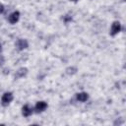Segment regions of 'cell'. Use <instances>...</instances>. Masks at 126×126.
<instances>
[{
  "mask_svg": "<svg viewBox=\"0 0 126 126\" xmlns=\"http://www.w3.org/2000/svg\"><path fill=\"white\" fill-rule=\"evenodd\" d=\"M15 45H16V47H17L18 50H24V49L28 48L29 42H28V40L25 39V38H19V39L16 41Z\"/></svg>",
  "mask_w": 126,
  "mask_h": 126,
  "instance_id": "cell-2",
  "label": "cell"
},
{
  "mask_svg": "<svg viewBox=\"0 0 126 126\" xmlns=\"http://www.w3.org/2000/svg\"><path fill=\"white\" fill-rule=\"evenodd\" d=\"M76 97H77V99H78L79 101L84 102V101H87V100H88V98H89V94H88L87 93H85V92H82V93L77 94Z\"/></svg>",
  "mask_w": 126,
  "mask_h": 126,
  "instance_id": "cell-8",
  "label": "cell"
},
{
  "mask_svg": "<svg viewBox=\"0 0 126 126\" xmlns=\"http://www.w3.org/2000/svg\"><path fill=\"white\" fill-rule=\"evenodd\" d=\"M76 72H77V68H76V67H73V66L66 69V73H67L68 75H74Z\"/></svg>",
  "mask_w": 126,
  "mask_h": 126,
  "instance_id": "cell-9",
  "label": "cell"
},
{
  "mask_svg": "<svg viewBox=\"0 0 126 126\" xmlns=\"http://www.w3.org/2000/svg\"><path fill=\"white\" fill-rule=\"evenodd\" d=\"M13 100V94L10 92H6L3 94L2 97H1V103L3 106H7L9 105V103Z\"/></svg>",
  "mask_w": 126,
  "mask_h": 126,
  "instance_id": "cell-1",
  "label": "cell"
},
{
  "mask_svg": "<svg viewBox=\"0 0 126 126\" xmlns=\"http://www.w3.org/2000/svg\"><path fill=\"white\" fill-rule=\"evenodd\" d=\"M120 31H121V24L118 21L113 22V24L111 26V29H110V35L113 36V35L117 34Z\"/></svg>",
  "mask_w": 126,
  "mask_h": 126,
  "instance_id": "cell-3",
  "label": "cell"
},
{
  "mask_svg": "<svg viewBox=\"0 0 126 126\" xmlns=\"http://www.w3.org/2000/svg\"><path fill=\"white\" fill-rule=\"evenodd\" d=\"M9 73V69H4V74H7Z\"/></svg>",
  "mask_w": 126,
  "mask_h": 126,
  "instance_id": "cell-13",
  "label": "cell"
},
{
  "mask_svg": "<svg viewBox=\"0 0 126 126\" xmlns=\"http://www.w3.org/2000/svg\"><path fill=\"white\" fill-rule=\"evenodd\" d=\"M4 10H5V7H4V5H3L2 3H0V14H2V13L4 12Z\"/></svg>",
  "mask_w": 126,
  "mask_h": 126,
  "instance_id": "cell-12",
  "label": "cell"
},
{
  "mask_svg": "<svg viewBox=\"0 0 126 126\" xmlns=\"http://www.w3.org/2000/svg\"><path fill=\"white\" fill-rule=\"evenodd\" d=\"M20 19V12L19 11H15L12 14H10V16L8 17V21L10 22V24H16Z\"/></svg>",
  "mask_w": 126,
  "mask_h": 126,
  "instance_id": "cell-6",
  "label": "cell"
},
{
  "mask_svg": "<svg viewBox=\"0 0 126 126\" xmlns=\"http://www.w3.org/2000/svg\"><path fill=\"white\" fill-rule=\"evenodd\" d=\"M33 112V109L32 106H30L29 104H25L23 107H22V114L25 116V117H29L32 114Z\"/></svg>",
  "mask_w": 126,
  "mask_h": 126,
  "instance_id": "cell-5",
  "label": "cell"
},
{
  "mask_svg": "<svg viewBox=\"0 0 126 126\" xmlns=\"http://www.w3.org/2000/svg\"><path fill=\"white\" fill-rule=\"evenodd\" d=\"M4 61H5V58H4V56H3V55H0V66H2V65H3Z\"/></svg>",
  "mask_w": 126,
  "mask_h": 126,
  "instance_id": "cell-11",
  "label": "cell"
},
{
  "mask_svg": "<svg viewBox=\"0 0 126 126\" xmlns=\"http://www.w3.org/2000/svg\"><path fill=\"white\" fill-rule=\"evenodd\" d=\"M71 20H72V17H71V16H68V15H67V16L64 17V22H65V23H68V22L71 21Z\"/></svg>",
  "mask_w": 126,
  "mask_h": 126,
  "instance_id": "cell-10",
  "label": "cell"
},
{
  "mask_svg": "<svg viewBox=\"0 0 126 126\" xmlns=\"http://www.w3.org/2000/svg\"><path fill=\"white\" fill-rule=\"evenodd\" d=\"M70 1H72V2H77V1H79V0H70Z\"/></svg>",
  "mask_w": 126,
  "mask_h": 126,
  "instance_id": "cell-15",
  "label": "cell"
},
{
  "mask_svg": "<svg viewBox=\"0 0 126 126\" xmlns=\"http://www.w3.org/2000/svg\"><path fill=\"white\" fill-rule=\"evenodd\" d=\"M47 108V103L45 101H37L35 103V106H34V110L36 113H39V112H42L44 111L45 109Z\"/></svg>",
  "mask_w": 126,
  "mask_h": 126,
  "instance_id": "cell-4",
  "label": "cell"
},
{
  "mask_svg": "<svg viewBox=\"0 0 126 126\" xmlns=\"http://www.w3.org/2000/svg\"><path fill=\"white\" fill-rule=\"evenodd\" d=\"M28 74V69L27 68H20L16 73H15V79H19V78H23Z\"/></svg>",
  "mask_w": 126,
  "mask_h": 126,
  "instance_id": "cell-7",
  "label": "cell"
},
{
  "mask_svg": "<svg viewBox=\"0 0 126 126\" xmlns=\"http://www.w3.org/2000/svg\"><path fill=\"white\" fill-rule=\"evenodd\" d=\"M1 51H2V44L0 43V53H1Z\"/></svg>",
  "mask_w": 126,
  "mask_h": 126,
  "instance_id": "cell-14",
  "label": "cell"
}]
</instances>
